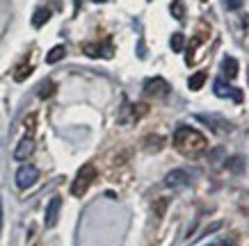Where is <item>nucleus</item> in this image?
Wrapping results in <instances>:
<instances>
[{"mask_svg": "<svg viewBox=\"0 0 249 246\" xmlns=\"http://www.w3.org/2000/svg\"><path fill=\"white\" fill-rule=\"evenodd\" d=\"M206 146H208L206 137L195 128L183 126L174 132V148L183 155H196V153L206 150Z\"/></svg>", "mask_w": 249, "mask_h": 246, "instance_id": "obj_1", "label": "nucleus"}, {"mask_svg": "<svg viewBox=\"0 0 249 246\" xmlns=\"http://www.w3.org/2000/svg\"><path fill=\"white\" fill-rule=\"evenodd\" d=\"M96 180V169L91 166V164H85V166H80V171L76 173V180H73V185H71V194L73 196H83L87 189H89V185Z\"/></svg>", "mask_w": 249, "mask_h": 246, "instance_id": "obj_2", "label": "nucleus"}, {"mask_svg": "<svg viewBox=\"0 0 249 246\" xmlns=\"http://www.w3.org/2000/svg\"><path fill=\"white\" fill-rule=\"evenodd\" d=\"M39 178V171L32 166V164H23L21 169L16 171V187L18 189H28V187H32L35 182H37Z\"/></svg>", "mask_w": 249, "mask_h": 246, "instance_id": "obj_3", "label": "nucleus"}, {"mask_svg": "<svg viewBox=\"0 0 249 246\" xmlns=\"http://www.w3.org/2000/svg\"><path fill=\"white\" fill-rule=\"evenodd\" d=\"M144 94L146 96H167L169 94V84H167V80H162V78H151V80H146V84H144Z\"/></svg>", "mask_w": 249, "mask_h": 246, "instance_id": "obj_4", "label": "nucleus"}, {"mask_svg": "<svg viewBox=\"0 0 249 246\" xmlns=\"http://www.w3.org/2000/svg\"><path fill=\"white\" fill-rule=\"evenodd\" d=\"M60 208H62V198L60 196H55V198H51V203H48V208H46V228H53L55 224H57V216H60Z\"/></svg>", "mask_w": 249, "mask_h": 246, "instance_id": "obj_5", "label": "nucleus"}, {"mask_svg": "<svg viewBox=\"0 0 249 246\" xmlns=\"http://www.w3.org/2000/svg\"><path fill=\"white\" fill-rule=\"evenodd\" d=\"M32 150H35V139H32V137H23L21 144H18L14 150V160H18V162L28 160V157L32 155Z\"/></svg>", "mask_w": 249, "mask_h": 246, "instance_id": "obj_6", "label": "nucleus"}, {"mask_svg": "<svg viewBox=\"0 0 249 246\" xmlns=\"http://www.w3.org/2000/svg\"><path fill=\"white\" fill-rule=\"evenodd\" d=\"M188 173L183 171V169H174V171L167 173V178H165V185L167 187H183V185H188Z\"/></svg>", "mask_w": 249, "mask_h": 246, "instance_id": "obj_7", "label": "nucleus"}, {"mask_svg": "<svg viewBox=\"0 0 249 246\" xmlns=\"http://www.w3.org/2000/svg\"><path fill=\"white\" fill-rule=\"evenodd\" d=\"M215 94H217V96H233V100H238V103L242 100V94H240V91H238V89H231V87H227V84H224L222 80L215 82Z\"/></svg>", "mask_w": 249, "mask_h": 246, "instance_id": "obj_8", "label": "nucleus"}, {"mask_svg": "<svg viewBox=\"0 0 249 246\" xmlns=\"http://www.w3.org/2000/svg\"><path fill=\"white\" fill-rule=\"evenodd\" d=\"M64 55H67V48H64V46H55V48H51V52L46 55V62H48V64H55V62L64 60Z\"/></svg>", "mask_w": 249, "mask_h": 246, "instance_id": "obj_9", "label": "nucleus"}, {"mask_svg": "<svg viewBox=\"0 0 249 246\" xmlns=\"http://www.w3.org/2000/svg\"><path fill=\"white\" fill-rule=\"evenodd\" d=\"M48 18H51V9L41 7V9H37V12H35V16H32V25H35V28H41Z\"/></svg>", "mask_w": 249, "mask_h": 246, "instance_id": "obj_10", "label": "nucleus"}, {"mask_svg": "<svg viewBox=\"0 0 249 246\" xmlns=\"http://www.w3.org/2000/svg\"><path fill=\"white\" fill-rule=\"evenodd\" d=\"M55 89H57V84H55V82H51V80H46L44 84H41V87H39V98H51L55 94Z\"/></svg>", "mask_w": 249, "mask_h": 246, "instance_id": "obj_11", "label": "nucleus"}, {"mask_svg": "<svg viewBox=\"0 0 249 246\" xmlns=\"http://www.w3.org/2000/svg\"><path fill=\"white\" fill-rule=\"evenodd\" d=\"M204 82H206V73L204 71H199V73H195L192 78H190L188 84H190V89L192 91H199L201 87H204Z\"/></svg>", "mask_w": 249, "mask_h": 246, "instance_id": "obj_12", "label": "nucleus"}, {"mask_svg": "<svg viewBox=\"0 0 249 246\" xmlns=\"http://www.w3.org/2000/svg\"><path fill=\"white\" fill-rule=\"evenodd\" d=\"M224 73H227L231 80L238 75V62H235L233 57H227V60H224Z\"/></svg>", "mask_w": 249, "mask_h": 246, "instance_id": "obj_13", "label": "nucleus"}, {"mask_svg": "<svg viewBox=\"0 0 249 246\" xmlns=\"http://www.w3.org/2000/svg\"><path fill=\"white\" fill-rule=\"evenodd\" d=\"M169 9H172L174 18H178V21H183V18H185V7H183V0H174Z\"/></svg>", "mask_w": 249, "mask_h": 246, "instance_id": "obj_14", "label": "nucleus"}, {"mask_svg": "<svg viewBox=\"0 0 249 246\" xmlns=\"http://www.w3.org/2000/svg\"><path fill=\"white\" fill-rule=\"evenodd\" d=\"M144 146H146V150H160L165 146V142H162V137H146Z\"/></svg>", "mask_w": 249, "mask_h": 246, "instance_id": "obj_15", "label": "nucleus"}, {"mask_svg": "<svg viewBox=\"0 0 249 246\" xmlns=\"http://www.w3.org/2000/svg\"><path fill=\"white\" fill-rule=\"evenodd\" d=\"M183 48H185V37H183L181 32H176L172 37V50L174 52H181Z\"/></svg>", "mask_w": 249, "mask_h": 246, "instance_id": "obj_16", "label": "nucleus"}, {"mask_svg": "<svg viewBox=\"0 0 249 246\" xmlns=\"http://www.w3.org/2000/svg\"><path fill=\"white\" fill-rule=\"evenodd\" d=\"M30 73H32V66H30V64H23L21 68H16L14 80H16V82H23L25 78H28V75H30Z\"/></svg>", "mask_w": 249, "mask_h": 246, "instance_id": "obj_17", "label": "nucleus"}, {"mask_svg": "<svg viewBox=\"0 0 249 246\" xmlns=\"http://www.w3.org/2000/svg\"><path fill=\"white\" fill-rule=\"evenodd\" d=\"M83 50H85V55H89V57H101V55H106V52L101 50V46H96V44H87Z\"/></svg>", "mask_w": 249, "mask_h": 246, "instance_id": "obj_18", "label": "nucleus"}, {"mask_svg": "<svg viewBox=\"0 0 249 246\" xmlns=\"http://www.w3.org/2000/svg\"><path fill=\"white\" fill-rule=\"evenodd\" d=\"M242 2H245V0H227V7L229 9H240Z\"/></svg>", "mask_w": 249, "mask_h": 246, "instance_id": "obj_19", "label": "nucleus"}, {"mask_svg": "<svg viewBox=\"0 0 249 246\" xmlns=\"http://www.w3.org/2000/svg\"><path fill=\"white\" fill-rule=\"evenodd\" d=\"M229 166H231L233 171H240V169H242V157H235L233 162H229Z\"/></svg>", "mask_w": 249, "mask_h": 246, "instance_id": "obj_20", "label": "nucleus"}, {"mask_svg": "<svg viewBox=\"0 0 249 246\" xmlns=\"http://www.w3.org/2000/svg\"><path fill=\"white\" fill-rule=\"evenodd\" d=\"M0 224H2V205H0Z\"/></svg>", "mask_w": 249, "mask_h": 246, "instance_id": "obj_21", "label": "nucleus"}, {"mask_svg": "<svg viewBox=\"0 0 249 246\" xmlns=\"http://www.w3.org/2000/svg\"><path fill=\"white\" fill-rule=\"evenodd\" d=\"M94 2H106V0H94Z\"/></svg>", "mask_w": 249, "mask_h": 246, "instance_id": "obj_22", "label": "nucleus"}]
</instances>
